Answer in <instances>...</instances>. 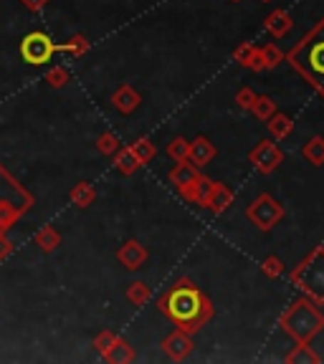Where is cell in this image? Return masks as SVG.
Here are the masks:
<instances>
[{"instance_id": "74e56055", "label": "cell", "mask_w": 324, "mask_h": 364, "mask_svg": "<svg viewBox=\"0 0 324 364\" xmlns=\"http://www.w3.org/2000/svg\"><path fill=\"white\" fill-rule=\"evenodd\" d=\"M231 3H244V0H231Z\"/></svg>"}, {"instance_id": "ac0fdd59", "label": "cell", "mask_w": 324, "mask_h": 364, "mask_svg": "<svg viewBox=\"0 0 324 364\" xmlns=\"http://www.w3.org/2000/svg\"><path fill=\"white\" fill-rule=\"evenodd\" d=\"M104 359L107 362H112V364H130V362H135V349L130 347V341L127 339H114V344L109 347V352L104 354Z\"/></svg>"}, {"instance_id": "d4e9b609", "label": "cell", "mask_w": 324, "mask_h": 364, "mask_svg": "<svg viewBox=\"0 0 324 364\" xmlns=\"http://www.w3.org/2000/svg\"><path fill=\"white\" fill-rule=\"evenodd\" d=\"M56 51L68 53V56H74V58H81L86 51H89V41H86V36L76 33V36H71L66 43H56Z\"/></svg>"}, {"instance_id": "277c9868", "label": "cell", "mask_w": 324, "mask_h": 364, "mask_svg": "<svg viewBox=\"0 0 324 364\" xmlns=\"http://www.w3.org/2000/svg\"><path fill=\"white\" fill-rule=\"evenodd\" d=\"M291 284L302 289L309 299L324 301V248H314L299 266L291 271Z\"/></svg>"}, {"instance_id": "7402d4cb", "label": "cell", "mask_w": 324, "mask_h": 364, "mask_svg": "<svg viewBox=\"0 0 324 364\" xmlns=\"http://www.w3.org/2000/svg\"><path fill=\"white\" fill-rule=\"evenodd\" d=\"M302 157L307 159L312 167H322L324 165V136H312L302 147Z\"/></svg>"}, {"instance_id": "ba28073f", "label": "cell", "mask_w": 324, "mask_h": 364, "mask_svg": "<svg viewBox=\"0 0 324 364\" xmlns=\"http://www.w3.org/2000/svg\"><path fill=\"white\" fill-rule=\"evenodd\" d=\"M162 349H165V354L172 359V362H182V359H188L190 352H193V334H188V331H182V329H175L172 334L165 336Z\"/></svg>"}, {"instance_id": "44dd1931", "label": "cell", "mask_w": 324, "mask_h": 364, "mask_svg": "<svg viewBox=\"0 0 324 364\" xmlns=\"http://www.w3.org/2000/svg\"><path fill=\"white\" fill-rule=\"evenodd\" d=\"M68 200H71L76 208H89V205L97 200V190H94V185H89V182H76L74 188H71V193H68Z\"/></svg>"}, {"instance_id": "8992f818", "label": "cell", "mask_w": 324, "mask_h": 364, "mask_svg": "<svg viewBox=\"0 0 324 364\" xmlns=\"http://www.w3.org/2000/svg\"><path fill=\"white\" fill-rule=\"evenodd\" d=\"M56 51V43L51 41V36L43 33V31H33V33L23 36L21 41V58L31 66H43L53 58Z\"/></svg>"}, {"instance_id": "9c48e42d", "label": "cell", "mask_w": 324, "mask_h": 364, "mask_svg": "<svg viewBox=\"0 0 324 364\" xmlns=\"http://www.w3.org/2000/svg\"><path fill=\"white\" fill-rule=\"evenodd\" d=\"M117 261L127 268V271H140L147 263V248L140 240L130 238L122 243V248L117 250Z\"/></svg>"}, {"instance_id": "83f0119b", "label": "cell", "mask_w": 324, "mask_h": 364, "mask_svg": "<svg viewBox=\"0 0 324 364\" xmlns=\"http://www.w3.org/2000/svg\"><path fill=\"white\" fill-rule=\"evenodd\" d=\"M122 147V142H120V136L114 134V132H104V134H99V139H97V149L102 154H107V157H112L117 149Z\"/></svg>"}, {"instance_id": "7a4b0ae2", "label": "cell", "mask_w": 324, "mask_h": 364, "mask_svg": "<svg viewBox=\"0 0 324 364\" xmlns=\"http://www.w3.org/2000/svg\"><path fill=\"white\" fill-rule=\"evenodd\" d=\"M286 61L324 97V18L286 53Z\"/></svg>"}, {"instance_id": "484cf974", "label": "cell", "mask_w": 324, "mask_h": 364, "mask_svg": "<svg viewBox=\"0 0 324 364\" xmlns=\"http://www.w3.org/2000/svg\"><path fill=\"white\" fill-rule=\"evenodd\" d=\"M130 149L135 152V157L140 159V165H147V162H152L155 154H157V149H155V144L150 142V139H137L135 144H130Z\"/></svg>"}, {"instance_id": "836d02e7", "label": "cell", "mask_w": 324, "mask_h": 364, "mask_svg": "<svg viewBox=\"0 0 324 364\" xmlns=\"http://www.w3.org/2000/svg\"><path fill=\"white\" fill-rule=\"evenodd\" d=\"M18 215H21V213L13 210L8 203H0V230H8V228L18 220Z\"/></svg>"}, {"instance_id": "6da1fadb", "label": "cell", "mask_w": 324, "mask_h": 364, "mask_svg": "<svg viewBox=\"0 0 324 364\" xmlns=\"http://www.w3.org/2000/svg\"><path fill=\"white\" fill-rule=\"evenodd\" d=\"M157 309L170 318L177 329L188 331V334L200 331L216 314L213 301L190 279L177 281L172 289H167L165 294L160 296Z\"/></svg>"}, {"instance_id": "8fae6325", "label": "cell", "mask_w": 324, "mask_h": 364, "mask_svg": "<svg viewBox=\"0 0 324 364\" xmlns=\"http://www.w3.org/2000/svg\"><path fill=\"white\" fill-rule=\"evenodd\" d=\"M112 104H114V109H117V112L127 117V114H132L137 107H140V104H142V97H140V91H137L135 86L122 84L120 89L112 94Z\"/></svg>"}, {"instance_id": "e0dca14e", "label": "cell", "mask_w": 324, "mask_h": 364, "mask_svg": "<svg viewBox=\"0 0 324 364\" xmlns=\"http://www.w3.org/2000/svg\"><path fill=\"white\" fill-rule=\"evenodd\" d=\"M294 28V18L289 16L286 11H273L268 13L266 18V31L273 36V38H284V36H289V31Z\"/></svg>"}, {"instance_id": "7c38bea8", "label": "cell", "mask_w": 324, "mask_h": 364, "mask_svg": "<svg viewBox=\"0 0 324 364\" xmlns=\"http://www.w3.org/2000/svg\"><path fill=\"white\" fill-rule=\"evenodd\" d=\"M167 177H170L172 185H175V188L182 193V190H188L190 185H193V182L198 180L200 170L193 165V162H190V159H182V162H175V167H172L170 175H167Z\"/></svg>"}, {"instance_id": "e575fe53", "label": "cell", "mask_w": 324, "mask_h": 364, "mask_svg": "<svg viewBox=\"0 0 324 364\" xmlns=\"http://www.w3.org/2000/svg\"><path fill=\"white\" fill-rule=\"evenodd\" d=\"M254 102H256V94H254L251 89H241L239 94H236V104H239L241 109H246V112H251Z\"/></svg>"}, {"instance_id": "cb8c5ba5", "label": "cell", "mask_w": 324, "mask_h": 364, "mask_svg": "<svg viewBox=\"0 0 324 364\" xmlns=\"http://www.w3.org/2000/svg\"><path fill=\"white\" fill-rule=\"evenodd\" d=\"M150 299H152V289H150L145 281H132V284L127 286V301H130L132 306H145Z\"/></svg>"}, {"instance_id": "d6a6232c", "label": "cell", "mask_w": 324, "mask_h": 364, "mask_svg": "<svg viewBox=\"0 0 324 364\" xmlns=\"http://www.w3.org/2000/svg\"><path fill=\"white\" fill-rule=\"evenodd\" d=\"M114 339H117V334L114 331H99L97 336H94V349H97V354H107L109 347L114 344Z\"/></svg>"}, {"instance_id": "2e32d148", "label": "cell", "mask_w": 324, "mask_h": 364, "mask_svg": "<svg viewBox=\"0 0 324 364\" xmlns=\"http://www.w3.org/2000/svg\"><path fill=\"white\" fill-rule=\"evenodd\" d=\"M266 122H268V134H271L273 142H284L286 136L294 132V119H291L289 114L273 112Z\"/></svg>"}, {"instance_id": "3957f363", "label": "cell", "mask_w": 324, "mask_h": 364, "mask_svg": "<svg viewBox=\"0 0 324 364\" xmlns=\"http://www.w3.org/2000/svg\"><path fill=\"white\" fill-rule=\"evenodd\" d=\"M281 329L286 334H291V339L299 341H312L319 331L324 329V314L317 309L314 299H299L296 304H291L289 311L279 318Z\"/></svg>"}, {"instance_id": "f1b7e54d", "label": "cell", "mask_w": 324, "mask_h": 364, "mask_svg": "<svg viewBox=\"0 0 324 364\" xmlns=\"http://www.w3.org/2000/svg\"><path fill=\"white\" fill-rule=\"evenodd\" d=\"M261 61H263V68H276L279 63H284V53L279 51V46H263L261 48Z\"/></svg>"}, {"instance_id": "8d00e7d4", "label": "cell", "mask_w": 324, "mask_h": 364, "mask_svg": "<svg viewBox=\"0 0 324 364\" xmlns=\"http://www.w3.org/2000/svg\"><path fill=\"white\" fill-rule=\"evenodd\" d=\"M11 250H13V243H11V240H8L6 230H0V258L11 256Z\"/></svg>"}, {"instance_id": "9a60e30c", "label": "cell", "mask_w": 324, "mask_h": 364, "mask_svg": "<svg viewBox=\"0 0 324 364\" xmlns=\"http://www.w3.org/2000/svg\"><path fill=\"white\" fill-rule=\"evenodd\" d=\"M234 61L241 63L244 68H251V71H263V61H261V48L258 46L244 43L234 51Z\"/></svg>"}, {"instance_id": "30bf717a", "label": "cell", "mask_w": 324, "mask_h": 364, "mask_svg": "<svg viewBox=\"0 0 324 364\" xmlns=\"http://www.w3.org/2000/svg\"><path fill=\"white\" fill-rule=\"evenodd\" d=\"M213 157H216V144L208 139V136H195L193 142H190V152H188V159L193 162L195 167H205V165H211Z\"/></svg>"}, {"instance_id": "d590c367", "label": "cell", "mask_w": 324, "mask_h": 364, "mask_svg": "<svg viewBox=\"0 0 324 364\" xmlns=\"http://www.w3.org/2000/svg\"><path fill=\"white\" fill-rule=\"evenodd\" d=\"M18 3H23V8L26 11H31V13H38V11H43L51 0H18Z\"/></svg>"}, {"instance_id": "52a82bcc", "label": "cell", "mask_w": 324, "mask_h": 364, "mask_svg": "<svg viewBox=\"0 0 324 364\" xmlns=\"http://www.w3.org/2000/svg\"><path fill=\"white\" fill-rule=\"evenodd\" d=\"M249 162L256 167L261 175H271L281 167L284 162V152L279 149V144L273 142V139H261L256 147L249 152Z\"/></svg>"}, {"instance_id": "4fadbf2b", "label": "cell", "mask_w": 324, "mask_h": 364, "mask_svg": "<svg viewBox=\"0 0 324 364\" xmlns=\"http://www.w3.org/2000/svg\"><path fill=\"white\" fill-rule=\"evenodd\" d=\"M213 185H216V182L200 175L198 180H195L188 190H182L180 195L188 200V203H195V205H200V208H205V203H208V198H211V193H213Z\"/></svg>"}, {"instance_id": "4316f807", "label": "cell", "mask_w": 324, "mask_h": 364, "mask_svg": "<svg viewBox=\"0 0 324 364\" xmlns=\"http://www.w3.org/2000/svg\"><path fill=\"white\" fill-rule=\"evenodd\" d=\"M251 112H254V117H256V119L266 122L268 117H271V114L276 112V102H273L271 97H256V102H254Z\"/></svg>"}, {"instance_id": "ffe728a7", "label": "cell", "mask_w": 324, "mask_h": 364, "mask_svg": "<svg viewBox=\"0 0 324 364\" xmlns=\"http://www.w3.org/2000/svg\"><path fill=\"white\" fill-rule=\"evenodd\" d=\"M33 243L38 245L43 253H53V250L61 245V233H58L53 225H43L38 233L33 235Z\"/></svg>"}, {"instance_id": "603a6c76", "label": "cell", "mask_w": 324, "mask_h": 364, "mask_svg": "<svg viewBox=\"0 0 324 364\" xmlns=\"http://www.w3.org/2000/svg\"><path fill=\"white\" fill-rule=\"evenodd\" d=\"M286 362H289V364H317L319 354L312 352L309 341H299V344H296V347L286 354Z\"/></svg>"}, {"instance_id": "5b68a950", "label": "cell", "mask_w": 324, "mask_h": 364, "mask_svg": "<svg viewBox=\"0 0 324 364\" xmlns=\"http://www.w3.org/2000/svg\"><path fill=\"white\" fill-rule=\"evenodd\" d=\"M246 215H249V220L254 223L258 230H271L273 225H279V223L284 220V205L276 198L263 193L249 205Z\"/></svg>"}, {"instance_id": "f35d334b", "label": "cell", "mask_w": 324, "mask_h": 364, "mask_svg": "<svg viewBox=\"0 0 324 364\" xmlns=\"http://www.w3.org/2000/svg\"><path fill=\"white\" fill-rule=\"evenodd\" d=\"M263 3H268V0H263Z\"/></svg>"}, {"instance_id": "d6986e66", "label": "cell", "mask_w": 324, "mask_h": 364, "mask_svg": "<svg viewBox=\"0 0 324 364\" xmlns=\"http://www.w3.org/2000/svg\"><path fill=\"white\" fill-rule=\"evenodd\" d=\"M112 157H114V167H117L120 175H132V172H137L140 167H142L140 165V159L135 157V152H132L130 147H120Z\"/></svg>"}, {"instance_id": "1f68e13d", "label": "cell", "mask_w": 324, "mask_h": 364, "mask_svg": "<svg viewBox=\"0 0 324 364\" xmlns=\"http://www.w3.org/2000/svg\"><path fill=\"white\" fill-rule=\"evenodd\" d=\"M261 273L266 279H281V276H284V263H281V258H276V256L263 258Z\"/></svg>"}, {"instance_id": "f546056e", "label": "cell", "mask_w": 324, "mask_h": 364, "mask_svg": "<svg viewBox=\"0 0 324 364\" xmlns=\"http://www.w3.org/2000/svg\"><path fill=\"white\" fill-rule=\"evenodd\" d=\"M188 152H190V142L185 136H175L170 144H167V154H170L175 162H182V159H188Z\"/></svg>"}, {"instance_id": "5bb4252c", "label": "cell", "mask_w": 324, "mask_h": 364, "mask_svg": "<svg viewBox=\"0 0 324 364\" xmlns=\"http://www.w3.org/2000/svg\"><path fill=\"white\" fill-rule=\"evenodd\" d=\"M231 205H234V193H231V188L223 185V182H216L211 198H208V203H205V208H208L211 213H216V215H221V213H226Z\"/></svg>"}, {"instance_id": "4dcf8cb0", "label": "cell", "mask_w": 324, "mask_h": 364, "mask_svg": "<svg viewBox=\"0 0 324 364\" xmlns=\"http://www.w3.org/2000/svg\"><path fill=\"white\" fill-rule=\"evenodd\" d=\"M68 71H66V66H53L48 74H46V84L51 86V89H63V86L68 84Z\"/></svg>"}]
</instances>
